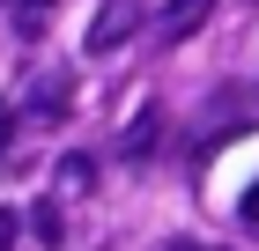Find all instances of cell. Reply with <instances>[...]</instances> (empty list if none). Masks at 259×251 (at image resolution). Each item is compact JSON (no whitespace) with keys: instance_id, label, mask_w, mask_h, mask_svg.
<instances>
[{"instance_id":"4","label":"cell","mask_w":259,"mask_h":251,"mask_svg":"<svg viewBox=\"0 0 259 251\" xmlns=\"http://www.w3.org/2000/svg\"><path fill=\"white\" fill-rule=\"evenodd\" d=\"M89 177H97V155H67V163H60V192H67V199H81V192H97Z\"/></svg>"},{"instance_id":"10","label":"cell","mask_w":259,"mask_h":251,"mask_svg":"<svg viewBox=\"0 0 259 251\" xmlns=\"http://www.w3.org/2000/svg\"><path fill=\"white\" fill-rule=\"evenodd\" d=\"M244 222H259V185H252V192H244Z\"/></svg>"},{"instance_id":"7","label":"cell","mask_w":259,"mask_h":251,"mask_svg":"<svg viewBox=\"0 0 259 251\" xmlns=\"http://www.w3.org/2000/svg\"><path fill=\"white\" fill-rule=\"evenodd\" d=\"M45 15H52V0H22V30H45Z\"/></svg>"},{"instance_id":"6","label":"cell","mask_w":259,"mask_h":251,"mask_svg":"<svg viewBox=\"0 0 259 251\" xmlns=\"http://www.w3.org/2000/svg\"><path fill=\"white\" fill-rule=\"evenodd\" d=\"M60 229H67V222H60V207H52V199H37V214H30V236L52 251V244H60Z\"/></svg>"},{"instance_id":"8","label":"cell","mask_w":259,"mask_h":251,"mask_svg":"<svg viewBox=\"0 0 259 251\" xmlns=\"http://www.w3.org/2000/svg\"><path fill=\"white\" fill-rule=\"evenodd\" d=\"M15 229H22V222H15V207H0V251H15Z\"/></svg>"},{"instance_id":"5","label":"cell","mask_w":259,"mask_h":251,"mask_svg":"<svg viewBox=\"0 0 259 251\" xmlns=\"http://www.w3.org/2000/svg\"><path fill=\"white\" fill-rule=\"evenodd\" d=\"M148 140H163V111H141L134 126H126V140H119V155H148Z\"/></svg>"},{"instance_id":"2","label":"cell","mask_w":259,"mask_h":251,"mask_svg":"<svg viewBox=\"0 0 259 251\" xmlns=\"http://www.w3.org/2000/svg\"><path fill=\"white\" fill-rule=\"evenodd\" d=\"M207 15H215V0H170V8L156 15V37H163V44H178V37H193Z\"/></svg>"},{"instance_id":"1","label":"cell","mask_w":259,"mask_h":251,"mask_svg":"<svg viewBox=\"0 0 259 251\" xmlns=\"http://www.w3.org/2000/svg\"><path fill=\"white\" fill-rule=\"evenodd\" d=\"M134 30H141V0H104L97 22L81 30V52H89V59H97V52H119Z\"/></svg>"},{"instance_id":"9","label":"cell","mask_w":259,"mask_h":251,"mask_svg":"<svg viewBox=\"0 0 259 251\" xmlns=\"http://www.w3.org/2000/svg\"><path fill=\"white\" fill-rule=\"evenodd\" d=\"M8 140H15V118H8V111H0V155H8Z\"/></svg>"},{"instance_id":"3","label":"cell","mask_w":259,"mask_h":251,"mask_svg":"<svg viewBox=\"0 0 259 251\" xmlns=\"http://www.w3.org/2000/svg\"><path fill=\"white\" fill-rule=\"evenodd\" d=\"M67 96H74V89H67V74H45L37 89H30V111L52 126V118H67Z\"/></svg>"}]
</instances>
